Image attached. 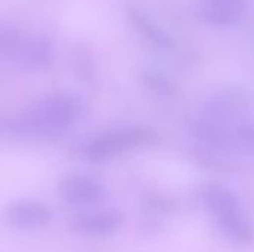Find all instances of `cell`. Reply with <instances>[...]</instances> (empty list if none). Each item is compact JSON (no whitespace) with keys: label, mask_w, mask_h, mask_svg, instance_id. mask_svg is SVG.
<instances>
[{"label":"cell","mask_w":254,"mask_h":252,"mask_svg":"<svg viewBox=\"0 0 254 252\" xmlns=\"http://www.w3.org/2000/svg\"><path fill=\"white\" fill-rule=\"evenodd\" d=\"M55 58L54 43L48 36L37 34L28 36V40L24 46V50L19 58V64L33 68V70H43L48 68Z\"/></svg>","instance_id":"7"},{"label":"cell","mask_w":254,"mask_h":252,"mask_svg":"<svg viewBox=\"0 0 254 252\" xmlns=\"http://www.w3.org/2000/svg\"><path fill=\"white\" fill-rule=\"evenodd\" d=\"M158 132L144 125H125L92 137L85 149V157L94 163H104L132 151L144 150L158 143Z\"/></svg>","instance_id":"3"},{"label":"cell","mask_w":254,"mask_h":252,"mask_svg":"<svg viewBox=\"0 0 254 252\" xmlns=\"http://www.w3.org/2000/svg\"><path fill=\"white\" fill-rule=\"evenodd\" d=\"M52 215V209L45 202L34 199L13 201L3 212L6 224L19 232L42 230L49 226Z\"/></svg>","instance_id":"5"},{"label":"cell","mask_w":254,"mask_h":252,"mask_svg":"<svg viewBox=\"0 0 254 252\" xmlns=\"http://www.w3.org/2000/svg\"><path fill=\"white\" fill-rule=\"evenodd\" d=\"M28 34L13 21L0 19V58L7 61H19Z\"/></svg>","instance_id":"8"},{"label":"cell","mask_w":254,"mask_h":252,"mask_svg":"<svg viewBox=\"0 0 254 252\" xmlns=\"http://www.w3.org/2000/svg\"><path fill=\"white\" fill-rule=\"evenodd\" d=\"M83 100L67 91L48 94L18 116L22 138L55 137L71 128L83 114Z\"/></svg>","instance_id":"2"},{"label":"cell","mask_w":254,"mask_h":252,"mask_svg":"<svg viewBox=\"0 0 254 252\" xmlns=\"http://www.w3.org/2000/svg\"><path fill=\"white\" fill-rule=\"evenodd\" d=\"M124 215L118 209H94L79 214L73 220V229L89 238L113 236L122 226Z\"/></svg>","instance_id":"6"},{"label":"cell","mask_w":254,"mask_h":252,"mask_svg":"<svg viewBox=\"0 0 254 252\" xmlns=\"http://www.w3.org/2000/svg\"><path fill=\"white\" fill-rule=\"evenodd\" d=\"M146 89L155 95L156 98H161V100H171L174 98L176 95V88L173 83H170L165 77H158V76H153L150 73H147L144 76V80H143Z\"/></svg>","instance_id":"10"},{"label":"cell","mask_w":254,"mask_h":252,"mask_svg":"<svg viewBox=\"0 0 254 252\" xmlns=\"http://www.w3.org/2000/svg\"><path fill=\"white\" fill-rule=\"evenodd\" d=\"M141 211L146 221V229H150V226H162L164 220L168 217L170 212H173V203L162 195H149L141 201Z\"/></svg>","instance_id":"9"},{"label":"cell","mask_w":254,"mask_h":252,"mask_svg":"<svg viewBox=\"0 0 254 252\" xmlns=\"http://www.w3.org/2000/svg\"><path fill=\"white\" fill-rule=\"evenodd\" d=\"M198 201L220 235L235 247L254 244V223L238 195L222 183H204L196 192Z\"/></svg>","instance_id":"1"},{"label":"cell","mask_w":254,"mask_h":252,"mask_svg":"<svg viewBox=\"0 0 254 252\" xmlns=\"http://www.w3.org/2000/svg\"><path fill=\"white\" fill-rule=\"evenodd\" d=\"M58 192L67 205L77 208H95L107 198V189L103 181L77 172L65 175L58 186Z\"/></svg>","instance_id":"4"}]
</instances>
